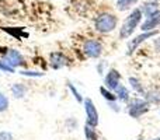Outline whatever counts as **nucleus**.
<instances>
[{"instance_id":"1","label":"nucleus","mask_w":160,"mask_h":140,"mask_svg":"<svg viewBox=\"0 0 160 140\" xmlns=\"http://www.w3.org/2000/svg\"><path fill=\"white\" fill-rule=\"evenodd\" d=\"M141 18H142V11L138 10V8H136V10H133L132 14H131V16H128L127 20L124 21V24H122L119 36H121V38H128V36H129L131 34L135 31L136 25L139 24Z\"/></svg>"},{"instance_id":"2","label":"nucleus","mask_w":160,"mask_h":140,"mask_svg":"<svg viewBox=\"0 0 160 140\" xmlns=\"http://www.w3.org/2000/svg\"><path fill=\"white\" fill-rule=\"evenodd\" d=\"M117 27V17L112 14H102L96 20V30L100 32H110Z\"/></svg>"},{"instance_id":"3","label":"nucleus","mask_w":160,"mask_h":140,"mask_svg":"<svg viewBox=\"0 0 160 140\" xmlns=\"http://www.w3.org/2000/svg\"><path fill=\"white\" fill-rule=\"evenodd\" d=\"M84 109H86V115H87V125L96 128L98 125V112H97L96 107H94L93 101L90 98L84 99Z\"/></svg>"},{"instance_id":"4","label":"nucleus","mask_w":160,"mask_h":140,"mask_svg":"<svg viewBox=\"0 0 160 140\" xmlns=\"http://www.w3.org/2000/svg\"><path fill=\"white\" fill-rule=\"evenodd\" d=\"M149 111V105L143 99H133L129 105V115L132 118H139Z\"/></svg>"},{"instance_id":"5","label":"nucleus","mask_w":160,"mask_h":140,"mask_svg":"<svg viewBox=\"0 0 160 140\" xmlns=\"http://www.w3.org/2000/svg\"><path fill=\"white\" fill-rule=\"evenodd\" d=\"M83 49H84V53L88 56V58H98V56L101 55L102 46L98 41H96V39H88V41H86Z\"/></svg>"},{"instance_id":"6","label":"nucleus","mask_w":160,"mask_h":140,"mask_svg":"<svg viewBox=\"0 0 160 140\" xmlns=\"http://www.w3.org/2000/svg\"><path fill=\"white\" fill-rule=\"evenodd\" d=\"M4 59H6V63H7L8 66H11L13 69L14 67L22 66V65L25 63L24 59H22V56H21V53L17 52V51H10V52L4 56Z\"/></svg>"},{"instance_id":"7","label":"nucleus","mask_w":160,"mask_h":140,"mask_svg":"<svg viewBox=\"0 0 160 140\" xmlns=\"http://www.w3.org/2000/svg\"><path fill=\"white\" fill-rule=\"evenodd\" d=\"M119 79H121V74L115 69H111L108 71L107 77H105V85H107L110 90H115L119 85Z\"/></svg>"},{"instance_id":"8","label":"nucleus","mask_w":160,"mask_h":140,"mask_svg":"<svg viewBox=\"0 0 160 140\" xmlns=\"http://www.w3.org/2000/svg\"><path fill=\"white\" fill-rule=\"evenodd\" d=\"M158 25H160V10H156L155 13L150 14V16L148 17V20L145 21V24L142 25V30L146 32V31L156 28Z\"/></svg>"},{"instance_id":"9","label":"nucleus","mask_w":160,"mask_h":140,"mask_svg":"<svg viewBox=\"0 0 160 140\" xmlns=\"http://www.w3.org/2000/svg\"><path fill=\"white\" fill-rule=\"evenodd\" d=\"M65 65H66V58L63 56V53H61V52L51 53V66L53 69H61Z\"/></svg>"},{"instance_id":"10","label":"nucleus","mask_w":160,"mask_h":140,"mask_svg":"<svg viewBox=\"0 0 160 140\" xmlns=\"http://www.w3.org/2000/svg\"><path fill=\"white\" fill-rule=\"evenodd\" d=\"M155 34H156V31H155V32H153V31H146V32H143V34H142V35L136 36V38L133 39V41L129 44V53H131V52H133V51H135V48L138 46V45L141 44V42H143L145 39L150 38V36H153V35H155Z\"/></svg>"},{"instance_id":"11","label":"nucleus","mask_w":160,"mask_h":140,"mask_svg":"<svg viewBox=\"0 0 160 140\" xmlns=\"http://www.w3.org/2000/svg\"><path fill=\"white\" fill-rule=\"evenodd\" d=\"M11 91H13L14 97H17V98H21V97H24L27 88H25L24 84H14L13 87H11Z\"/></svg>"},{"instance_id":"12","label":"nucleus","mask_w":160,"mask_h":140,"mask_svg":"<svg viewBox=\"0 0 160 140\" xmlns=\"http://www.w3.org/2000/svg\"><path fill=\"white\" fill-rule=\"evenodd\" d=\"M84 135H86V139L87 140H98V136H97L96 130H94V128L90 126V125H86L84 126Z\"/></svg>"},{"instance_id":"13","label":"nucleus","mask_w":160,"mask_h":140,"mask_svg":"<svg viewBox=\"0 0 160 140\" xmlns=\"http://www.w3.org/2000/svg\"><path fill=\"white\" fill-rule=\"evenodd\" d=\"M115 91H117V95H118V98L121 99V101H128L129 93H128V90L124 87V85H118V87L115 88Z\"/></svg>"},{"instance_id":"14","label":"nucleus","mask_w":160,"mask_h":140,"mask_svg":"<svg viewBox=\"0 0 160 140\" xmlns=\"http://www.w3.org/2000/svg\"><path fill=\"white\" fill-rule=\"evenodd\" d=\"M138 0H118V8L119 10H127L129 6L135 4Z\"/></svg>"},{"instance_id":"15","label":"nucleus","mask_w":160,"mask_h":140,"mask_svg":"<svg viewBox=\"0 0 160 140\" xmlns=\"http://www.w3.org/2000/svg\"><path fill=\"white\" fill-rule=\"evenodd\" d=\"M100 91H101L102 97H104L105 99H108V101H115V99H117V97L114 95L112 93H110L108 90H105V87H101V88H100Z\"/></svg>"},{"instance_id":"16","label":"nucleus","mask_w":160,"mask_h":140,"mask_svg":"<svg viewBox=\"0 0 160 140\" xmlns=\"http://www.w3.org/2000/svg\"><path fill=\"white\" fill-rule=\"evenodd\" d=\"M8 107V99L7 97L4 95V94L0 93V112H3V111H6Z\"/></svg>"},{"instance_id":"17","label":"nucleus","mask_w":160,"mask_h":140,"mask_svg":"<svg viewBox=\"0 0 160 140\" xmlns=\"http://www.w3.org/2000/svg\"><path fill=\"white\" fill-rule=\"evenodd\" d=\"M143 11L146 13V16L149 17L150 14H153L156 11V3H148L146 4V7L143 8Z\"/></svg>"},{"instance_id":"18","label":"nucleus","mask_w":160,"mask_h":140,"mask_svg":"<svg viewBox=\"0 0 160 140\" xmlns=\"http://www.w3.org/2000/svg\"><path fill=\"white\" fill-rule=\"evenodd\" d=\"M129 83H131V85H132V87L135 88L136 91H139V93H143V88L141 87V83H139L136 79H133V77H131V79H129Z\"/></svg>"},{"instance_id":"19","label":"nucleus","mask_w":160,"mask_h":140,"mask_svg":"<svg viewBox=\"0 0 160 140\" xmlns=\"http://www.w3.org/2000/svg\"><path fill=\"white\" fill-rule=\"evenodd\" d=\"M20 73H21L22 76H27V77H41V76H44V73H39V71H27V70H24V71H20Z\"/></svg>"},{"instance_id":"20","label":"nucleus","mask_w":160,"mask_h":140,"mask_svg":"<svg viewBox=\"0 0 160 140\" xmlns=\"http://www.w3.org/2000/svg\"><path fill=\"white\" fill-rule=\"evenodd\" d=\"M0 70L8 71V73H13V71H14L13 67H11V66H8V65L6 63V62H4V63H3V62H0Z\"/></svg>"},{"instance_id":"21","label":"nucleus","mask_w":160,"mask_h":140,"mask_svg":"<svg viewBox=\"0 0 160 140\" xmlns=\"http://www.w3.org/2000/svg\"><path fill=\"white\" fill-rule=\"evenodd\" d=\"M69 88H70V90H72V93H73V95H75V98L78 99L79 102H82V97H80V94L78 93V90H76V88L73 87V85L70 84V83H69Z\"/></svg>"},{"instance_id":"22","label":"nucleus","mask_w":160,"mask_h":140,"mask_svg":"<svg viewBox=\"0 0 160 140\" xmlns=\"http://www.w3.org/2000/svg\"><path fill=\"white\" fill-rule=\"evenodd\" d=\"M0 140H13V136L8 132H0Z\"/></svg>"},{"instance_id":"23","label":"nucleus","mask_w":160,"mask_h":140,"mask_svg":"<svg viewBox=\"0 0 160 140\" xmlns=\"http://www.w3.org/2000/svg\"><path fill=\"white\" fill-rule=\"evenodd\" d=\"M155 46L158 48V49H160V38H158V39L155 41Z\"/></svg>"},{"instance_id":"24","label":"nucleus","mask_w":160,"mask_h":140,"mask_svg":"<svg viewBox=\"0 0 160 140\" xmlns=\"http://www.w3.org/2000/svg\"><path fill=\"white\" fill-rule=\"evenodd\" d=\"M155 140H160V139H155Z\"/></svg>"},{"instance_id":"25","label":"nucleus","mask_w":160,"mask_h":140,"mask_svg":"<svg viewBox=\"0 0 160 140\" xmlns=\"http://www.w3.org/2000/svg\"><path fill=\"white\" fill-rule=\"evenodd\" d=\"M141 140H142V139H141Z\"/></svg>"}]
</instances>
